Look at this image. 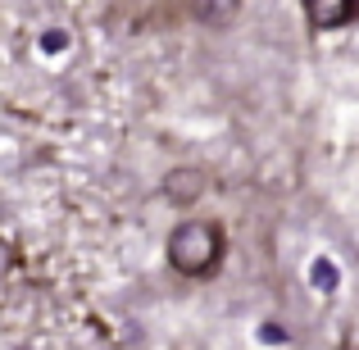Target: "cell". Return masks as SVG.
Wrapping results in <instances>:
<instances>
[{"instance_id":"obj_1","label":"cell","mask_w":359,"mask_h":350,"mask_svg":"<svg viewBox=\"0 0 359 350\" xmlns=\"http://www.w3.org/2000/svg\"><path fill=\"white\" fill-rule=\"evenodd\" d=\"M223 228L219 223H182V228H173L168 236V264H173L182 278H210V273H219L223 264Z\"/></svg>"},{"instance_id":"obj_2","label":"cell","mask_w":359,"mask_h":350,"mask_svg":"<svg viewBox=\"0 0 359 350\" xmlns=\"http://www.w3.org/2000/svg\"><path fill=\"white\" fill-rule=\"evenodd\" d=\"M305 18L314 32H332L355 18V0H305Z\"/></svg>"},{"instance_id":"obj_3","label":"cell","mask_w":359,"mask_h":350,"mask_svg":"<svg viewBox=\"0 0 359 350\" xmlns=\"http://www.w3.org/2000/svg\"><path fill=\"white\" fill-rule=\"evenodd\" d=\"M241 14V0H191V18L205 27H228Z\"/></svg>"},{"instance_id":"obj_4","label":"cell","mask_w":359,"mask_h":350,"mask_svg":"<svg viewBox=\"0 0 359 350\" xmlns=\"http://www.w3.org/2000/svg\"><path fill=\"white\" fill-rule=\"evenodd\" d=\"M168 201H182V205H191L196 196L205 191V182H201V173L196 168H182V173H168Z\"/></svg>"},{"instance_id":"obj_5","label":"cell","mask_w":359,"mask_h":350,"mask_svg":"<svg viewBox=\"0 0 359 350\" xmlns=\"http://www.w3.org/2000/svg\"><path fill=\"white\" fill-rule=\"evenodd\" d=\"M309 278H314L318 291H337V264L332 260H318L314 269H309Z\"/></svg>"},{"instance_id":"obj_6","label":"cell","mask_w":359,"mask_h":350,"mask_svg":"<svg viewBox=\"0 0 359 350\" xmlns=\"http://www.w3.org/2000/svg\"><path fill=\"white\" fill-rule=\"evenodd\" d=\"M64 46H69V32H64V27H50V32L41 36V51H50V55L64 51Z\"/></svg>"}]
</instances>
